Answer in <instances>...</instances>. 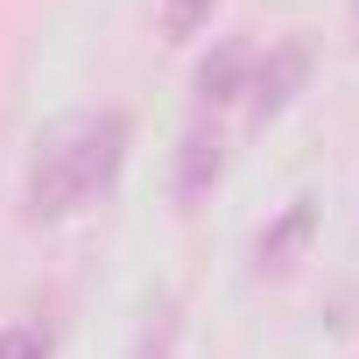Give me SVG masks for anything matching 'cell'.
<instances>
[{
  "mask_svg": "<svg viewBox=\"0 0 359 359\" xmlns=\"http://www.w3.org/2000/svg\"><path fill=\"white\" fill-rule=\"evenodd\" d=\"M303 78H310V50L289 36V43H275L268 57H254V78H247V99H254V120H275L296 92H303Z\"/></svg>",
  "mask_w": 359,
  "mask_h": 359,
  "instance_id": "cell-2",
  "label": "cell"
},
{
  "mask_svg": "<svg viewBox=\"0 0 359 359\" xmlns=\"http://www.w3.org/2000/svg\"><path fill=\"white\" fill-rule=\"evenodd\" d=\"M219 169H226V134H219V120H191L184 148H176V205H198V198L219 184Z\"/></svg>",
  "mask_w": 359,
  "mask_h": 359,
  "instance_id": "cell-3",
  "label": "cell"
},
{
  "mask_svg": "<svg viewBox=\"0 0 359 359\" xmlns=\"http://www.w3.org/2000/svg\"><path fill=\"white\" fill-rule=\"evenodd\" d=\"M134 359H169V324H162V338H148V345H141Z\"/></svg>",
  "mask_w": 359,
  "mask_h": 359,
  "instance_id": "cell-8",
  "label": "cell"
},
{
  "mask_svg": "<svg viewBox=\"0 0 359 359\" xmlns=\"http://www.w3.org/2000/svg\"><path fill=\"white\" fill-rule=\"evenodd\" d=\"M0 359H50V338L36 324H8L0 331Z\"/></svg>",
  "mask_w": 359,
  "mask_h": 359,
  "instance_id": "cell-7",
  "label": "cell"
},
{
  "mask_svg": "<svg viewBox=\"0 0 359 359\" xmlns=\"http://www.w3.org/2000/svg\"><path fill=\"white\" fill-rule=\"evenodd\" d=\"M212 8H219V0H162V36L169 43H191L212 22Z\"/></svg>",
  "mask_w": 359,
  "mask_h": 359,
  "instance_id": "cell-6",
  "label": "cell"
},
{
  "mask_svg": "<svg viewBox=\"0 0 359 359\" xmlns=\"http://www.w3.org/2000/svg\"><path fill=\"white\" fill-rule=\"evenodd\" d=\"M127 162V113L120 106H85L43 127L36 162H29V219H71L92 198L113 191Z\"/></svg>",
  "mask_w": 359,
  "mask_h": 359,
  "instance_id": "cell-1",
  "label": "cell"
},
{
  "mask_svg": "<svg viewBox=\"0 0 359 359\" xmlns=\"http://www.w3.org/2000/svg\"><path fill=\"white\" fill-rule=\"evenodd\" d=\"M247 78H254V43H219L205 64H198V106H226V99H240L247 92Z\"/></svg>",
  "mask_w": 359,
  "mask_h": 359,
  "instance_id": "cell-4",
  "label": "cell"
},
{
  "mask_svg": "<svg viewBox=\"0 0 359 359\" xmlns=\"http://www.w3.org/2000/svg\"><path fill=\"white\" fill-rule=\"evenodd\" d=\"M310 226H317V205H310V198H296V205H289V212L261 233L254 261H261V268H289V261H296V247L310 240Z\"/></svg>",
  "mask_w": 359,
  "mask_h": 359,
  "instance_id": "cell-5",
  "label": "cell"
}]
</instances>
